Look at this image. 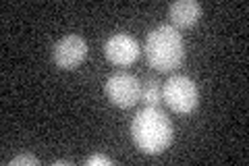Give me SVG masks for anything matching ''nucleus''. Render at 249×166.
Returning <instances> with one entry per match:
<instances>
[{"instance_id": "obj_1", "label": "nucleus", "mask_w": 249, "mask_h": 166, "mask_svg": "<svg viewBox=\"0 0 249 166\" xmlns=\"http://www.w3.org/2000/svg\"><path fill=\"white\" fill-rule=\"evenodd\" d=\"M131 135L135 146L147 156H158L173 144V123L160 108L145 106L133 116Z\"/></svg>"}, {"instance_id": "obj_2", "label": "nucleus", "mask_w": 249, "mask_h": 166, "mask_svg": "<svg viewBox=\"0 0 249 166\" xmlns=\"http://www.w3.org/2000/svg\"><path fill=\"white\" fill-rule=\"evenodd\" d=\"M143 52L150 67L160 71V73H170V71L181 67L185 58L183 37L173 25H158L147 34Z\"/></svg>"}, {"instance_id": "obj_3", "label": "nucleus", "mask_w": 249, "mask_h": 166, "mask_svg": "<svg viewBox=\"0 0 249 166\" xmlns=\"http://www.w3.org/2000/svg\"><path fill=\"white\" fill-rule=\"evenodd\" d=\"M162 102L177 114H189L199 104V92L193 79L175 75L162 85Z\"/></svg>"}, {"instance_id": "obj_4", "label": "nucleus", "mask_w": 249, "mask_h": 166, "mask_svg": "<svg viewBox=\"0 0 249 166\" xmlns=\"http://www.w3.org/2000/svg\"><path fill=\"white\" fill-rule=\"evenodd\" d=\"M104 92L108 100L119 108H131L139 102V92H142V83L139 79L133 77L127 71H116L106 79Z\"/></svg>"}, {"instance_id": "obj_5", "label": "nucleus", "mask_w": 249, "mask_h": 166, "mask_svg": "<svg viewBox=\"0 0 249 166\" xmlns=\"http://www.w3.org/2000/svg\"><path fill=\"white\" fill-rule=\"evenodd\" d=\"M85 56H88V42L75 34L60 37L52 50V58L56 62V67L65 71L77 69L85 60Z\"/></svg>"}, {"instance_id": "obj_6", "label": "nucleus", "mask_w": 249, "mask_h": 166, "mask_svg": "<svg viewBox=\"0 0 249 166\" xmlns=\"http://www.w3.org/2000/svg\"><path fill=\"white\" fill-rule=\"evenodd\" d=\"M106 58L116 67H129L139 58L142 54V46L129 34H114L106 39L104 44Z\"/></svg>"}, {"instance_id": "obj_7", "label": "nucleus", "mask_w": 249, "mask_h": 166, "mask_svg": "<svg viewBox=\"0 0 249 166\" xmlns=\"http://www.w3.org/2000/svg\"><path fill=\"white\" fill-rule=\"evenodd\" d=\"M201 17V4L196 0H177L168 6V19L177 29H187L196 25L197 19Z\"/></svg>"}, {"instance_id": "obj_8", "label": "nucleus", "mask_w": 249, "mask_h": 166, "mask_svg": "<svg viewBox=\"0 0 249 166\" xmlns=\"http://www.w3.org/2000/svg\"><path fill=\"white\" fill-rule=\"evenodd\" d=\"M139 100L143 102L145 106L150 108H158L160 102H162V85L158 79H145V81L142 83V92H139Z\"/></svg>"}, {"instance_id": "obj_9", "label": "nucleus", "mask_w": 249, "mask_h": 166, "mask_svg": "<svg viewBox=\"0 0 249 166\" xmlns=\"http://www.w3.org/2000/svg\"><path fill=\"white\" fill-rule=\"evenodd\" d=\"M85 164L88 166H110L112 158H108L104 154H91V156L85 158Z\"/></svg>"}, {"instance_id": "obj_10", "label": "nucleus", "mask_w": 249, "mask_h": 166, "mask_svg": "<svg viewBox=\"0 0 249 166\" xmlns=\"http://www.w3.org/2000/svg\"><path fill=\"white\" fill-rule=\"evenodd\" d=\"M9 164H11V166H21V164L36 166V164H37V158H36V156H31V154H21V156H17V158H13Z\"/></svg>"}, {"instance_id": "obj_11", "label": "nucleus", "mask_w": 249, "mask_h": 166, "mask_svg": "<svg viewBox=\"0 0 249 166\" xmlns=\"http://www.w3.org/2000/svg\"><path fill=\"white\" fill-rule=\"evenodd\" d=\"M52 164H54V166H62V164H73V162H71V160H54Z\"/></svg>"}]
</instances>
